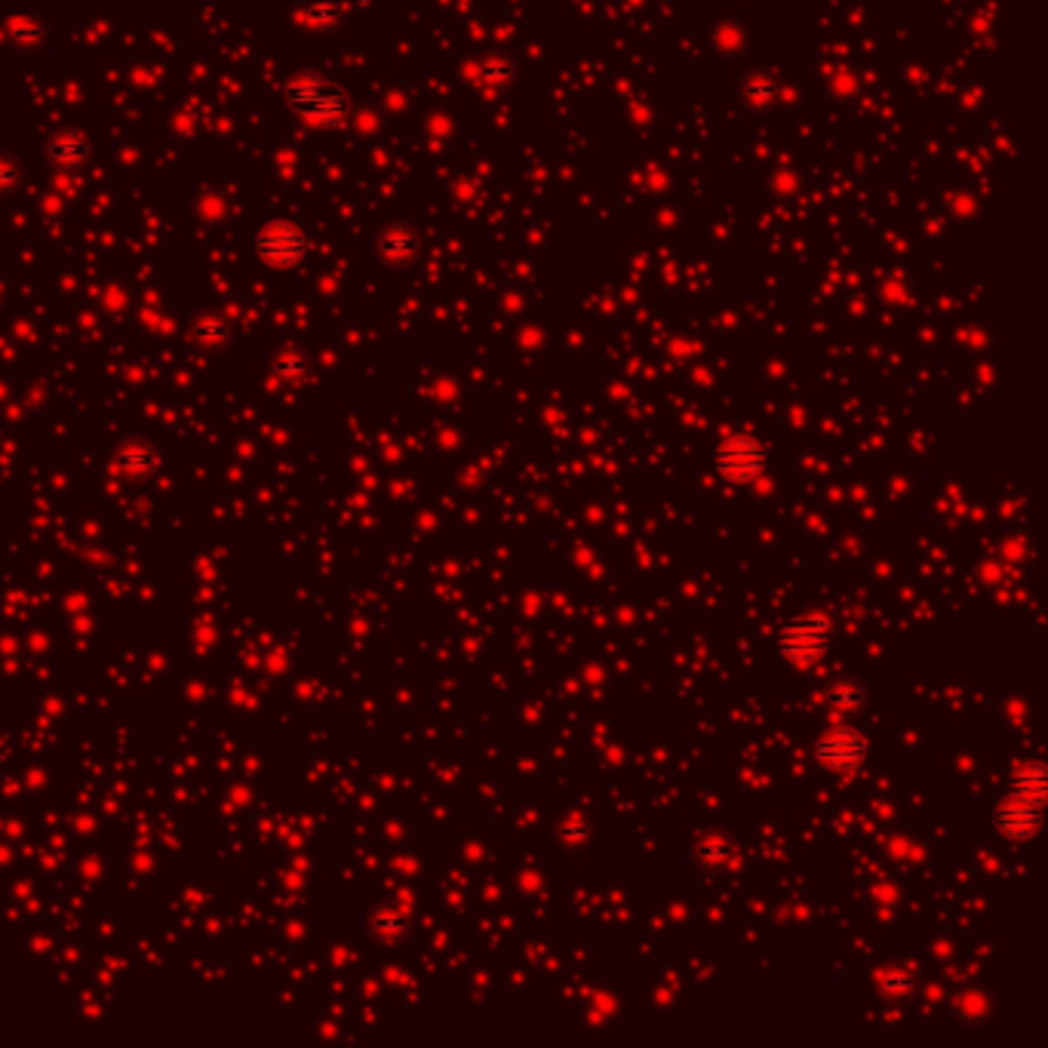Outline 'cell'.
Instances as JSON below:
<instances>
[{
    "instance_id": "cell-6",
    "label": "cell",
    "mask_w": 1048,
    "mask_h": 1048,
    "mask_svg": "<svg viewBox=\"0 0 1048 1048\" xmlns=\"http://www.w3.org/2000/svg\"><path fill=\"white\" fill-rule=\"evenodd\" d=\"M993 827L996 833L1009 840H1030L1042 827V806L1027 803L1015 793H1005V800L993 809Z\"/></svg>"
},
{
    "instance_id": "cell-8",
    "label": "cell",
    "mask_w": 1048,
    "mask_h": 1048,
    "mask_svg": "<svg viewBox=\"0 0 1048 1048\" xmlns=\"http://www.w3.org/2000/svg\"><path fill=\"white\" fill-rule=\"evenodd\" d=\"M50 160L74 170V166L87 160V145H83V139L77 133H59L50 145Z\"/></svg>"
},
{
    "instance_id": "cell-9",
    "label": "cell",
    "mask_w": 1048,
    "mask_h": 1048,
    "mask_svg": "<svg viewBox=\"0 0 1048 1048\" xmlns=\"http://www.w3.org/2000/svg\"><path fill=\"white\" fill-rule=\"evenodd\" d=\"M827 698L840 714H852V710H861V704H864V686L858 680H840V683L830 686Z\"/></svg>"
},
{
    "instance_id": "cell-1",
    "label": "cell",
    "mask_w": 1048,
    "mask_h": 1048,
    "mask_svg": "<svg viewBox=\"0 0 1048 1048\" xmlns=\"http://www.w3.org/2000/svg\"><path fill=\"white\" fill-rule=\"evenodd\" d=\"M286 102L314 123H339L348 114V96L314 71L296 74L286 83Z\"/></svg>"
},
{
    "instance_id": "cell-12",
    "label": "cell",
    "mask_w": 1048,
    "mask_h": 1048,
    "mask_svg": "<svg viewBox=\"0 0 1048 1048\" xmlns=\"http://www.w3.org/2000/svg\"><path fill=\"white\" fill-rule=\"evenodd\" d=\"M698 855H701L704 864H723V861H729L732 846L723 840V836H707V840L698 846Z\"/></svg>"
},
{
    "instance_id": "cell-2",
    "label": "cell",
    "mask_w": 1048,
    "mask_h": 1048,
    "mask_svg": "<svg viewBox=\"0 0 1048 1048\" xmlns=\"http://www.w3.org/2000/svg\"><path fill=\"white\" fill-rule=\"evenodd\" d=\"M833 640V624L821 612H806L790 618L778 631V652L796 667H815Z\"/></svg>"
},
{
    "instance_id": "cell-5",
    "label": "cell",
    "mask_w": 1048,
    "mask_h": 1048,
    "mask_svg": "<svg viewBox=\"0 0 1048 1048\" xmlns=\"http://www.w3.org/2000/svg\"><path fill=\"white\" fill-rule=\"evenodd\" d=\"M256 253L271 268H292L308 253V237L292 222H271L256 237Z\"/></svg>"
},
{
    "instance_id": "cell-4",
    "label": "cell",
    "mask_w": 1048,
    "mask_h": 1048,
    "mask_svg": "<svg viewBox=\"0 0 1048 1048\" xmlns=\"http://www.w3.org/2000/svg\"><path fill=\"white\" fill-rule=\"evenodd\" d=\"M812 757L827 766L830 772H855L864 757H867V738L858 732V729H833V732H824L815 744H812Z\"/></svg>"
},
{
    "instance_id": "cell-7",
    "label": "cell",
    "mask_w": 1048,
    "mask_h": 1048,
    "mask_svg": "<svg viewBox=\"0 0 1048 1048\" xmlns=\"http://www.w3.org/2000/svg\"><path fill=\"white\" fill-rule=\"evenodd\" d=\"M1009 793L1021 796V800H1027V803L1042 806V803H1045V769H1042V763H1036V760L1027 763V766L1015 775Z\"/></svg>"
},
{
    "instance_id": "cell-10",
    "label": "cell",
    "mask_w": 1048,
    "mask_h": 1048,
    "mask_svg": "<svg viewBox=\"0 0 1048 1048\" xmlns=\"http://www.w3.org/2000/svg\"><path fill=\"white\" fill-rule=\"evenodd\" d=\"M415 249H418V240H415V234L409 231V228H403V225H397V228H391V231H385L382 234V253H388V256H412L415 253Z\"/></svg>"
},
{
    "instance_id": "cell-13",
    "label": "cell",
    "mask_w": 1048,
    "mask_h": 1048,
    "mask_svg": "<svg viewBox=\"0 0 1048 1048\" xmlns=\"http://www.w3.org/2000/svg\"><path fill=\"white\" fill-rule=\"evenodd\" d=\"M879 987H883L889 996H898V993L904 996L913 987V981L907 975H883V978H879Z\"/></svg>"
},
{
    "instance_id": "cell-3",
    "label": "cell",
    "mask_w": 1048,
    "mask_h": 1048,
    "mask_svg": "<svg viewBox=\"0 0 1048 1048\" xmlns=\"http://www.w3.org/2000/svg\"><path fill=\"white\" fill-rule=\"evenodd\" d=\"M766 465H769V452H766L763 440L750 437V434H735L714 449V468L729 483L757 480L766 471Z\"/></svg>"
},
{
    "instance_id": "cell-11",
    "label": "cell",
    "mask_w": 1048,
    "mask_h": 1048,
    "mask_svg": "<svg viewBox=\"0 0 1048 1048\" xmlns=\"http://www.w3.org/2000/svg\"><path fill=\"white\" fill-rule=\"evenodd\" d=\"M514 74H517V65L508 59V56H489L486 62H483V80L486 83H495V87H508V83L514 80Z\"/></svg>"
}]
</instances>
